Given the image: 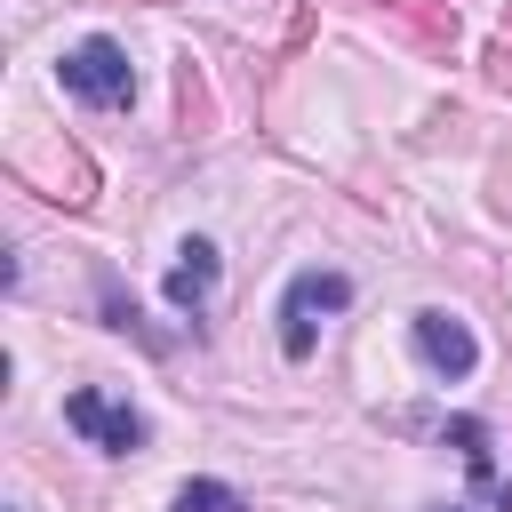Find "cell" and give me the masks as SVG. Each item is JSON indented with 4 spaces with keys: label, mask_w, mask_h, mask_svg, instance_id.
I'll return each mask as SVG.
<instances>
[{
    "label": "cell",
    "mask_w": 512,
    "mask_h": 512,
    "mask_svg": "<svg viewBox=\"0 0 512 512\" xmlns=\"http://www.w3.org/2000/svg\"><path fill=\"white\" fill-rule=\"evenodd\" d=\"M344 304H352V280H344V272H296L288 296H280V352H288V360H312L320 320L344 312Z\"/></svg>",
    "instance_id": "1"
},
{
    "label": "cell",
    "mask_w": 512,
    "mask_h": 512,
    "mask_svg": "<svg viewBox=\"0 0 512 512\" xmlns=\"http://www.w3.org/2000/svg\"><path fill=\"white\" fill-rule=\"evenodd\" d=\"M64 88L80 96V104H128L136 96V72H128V56H120V40H80V48H64Z\"/></svg>",
    "instance_id": "2"
},
{
    "label": "cell",
    "mask_w": 512,
    "mask_h": 512,
    "mask_svg": "<svg viewBox=\"0 0 512 512\" xmlns=\"http://www.w3.org/2000/svg\"><path fill=\"white\" fill-rule=\"evenodd\" d=\"M408 344H416V360H424L432 376H472V368H480V344H472V328H464L456 312H440V304L408 320Z\"/></svg>",
    "instance_id": "3"
},
{
    "label": "cell",
    "mask_w": 512,
    "mask_h": 512,
    "mask_svg": "<svg viewBox=\"0 0 512 512\" xmlns=\"http://www.w3.org/2000/svg\"><path fill=\"white\" fill-rule=\"evenodd\" d=\"M64 424H72L80 440H96L104 456L144 448V416H136V408H120V400H104V392H64Z\"/></svg>",
    "instance_id": "4"
},
{
    "label": "cell",
    "mask_w": 512,
    "mask_h": 512,
    "mask_svg": "<svg viewBox=\"0 0 512 512\" xmlns=\"http://www.w3.org/2000/svg\"><path fill=\"white\" fill-rule=\"evenodd\" d=\"M208 288H216V248H208V240H184V264L168 272V304H176V312H200Z\"/></svg>",
    "instance_id": "5"
},
{
    "label": "cell",
    "mask_w": 512,
    "mask_h": 512,
    "mask_svg": "<svg viewBox=\"0 0 512 512\" xmlns=\"http://www.w3.org/2000/svg\"><path fill=\"white\" fill-rule=\"evenodd\" d=\"M176 512H248V496L232 480H184L176 488Z\"/></svg>",
    "instance_id": "6"
},
{
    "label": "cell",
    "mask_w": 512,
    "mask_h": 512,
    "mask_svg": "<svg viewBox=\"0 0 512 512\" xmlns=\"http://www.w3.org/2000/svg\"><path fill=\"white\" fill-rule=\"evenodd\" d=\"M432 512H464V504H432Z\"/></svg>",
    "instance_id": "7"
}]
</instances>
